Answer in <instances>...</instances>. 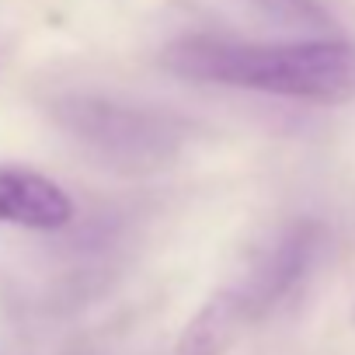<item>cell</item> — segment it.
I'll return each instance as SVG.
<instances>
[{
	"label": "cell",
	"instance_id": "obj_1",
	"mask_svg": "<svg viewBox=\"0 0 355 355\" xmlns=\"http://www.w3.org/2000/svg\"><path fill=\"white\" fill-rule=\"evenodd\" d=\"M171 73L306 105L355 101V46L345 39L244 42L230 35H182L164 49Z\"/></svg>",
	"mask_w": 355,
	"mask_h": 355
},
{
	"label": "cell",
	"instance_id": "obj_2",
	"mask_svg": "<svg viewBox=\"0 0 355 355\" xmlns=\"http://www.w3.org/2000/svg\"><path fill=\"white\" fill-rule=\"evenodd\" d=\"M320 241H324V230L317 223L296 220V223L282 227L279 234H272L254 251L241 282L230 286V293L241 303L248 324L265 317L272 306H279L306 279V272L313 268V261L320 254Z\"/></svg>",
	"mask_w": 355,
	"mask_h": 355
},
{
	"label": "cell",
	"instance_id": "obj_3",
	"mask_svg": "<svg viewBox=\"0 0 355 355\" xmlns=\"http://www.w3.org/2000/svg\"><path fill=\"white\" fill-rule=\"evenodd\" d=\"M73 220L70 196L46 174L0 167V223L25 230H63Z\"/></svg>",
	"mask_w": 355,
	"mask_h": 355
},
{
	"label": "cell",
	"instance_id": "obj_4",
	"mask_svg": "<svg viewBox=\"0 0 355 355\" xmlns=\"http://www.w3.org/2000/svg\"><path fill=\"white\" fill-rule=\"evenodd\" d=\"M77 125L73 132H80V139L94 143L105 157H157L164 146V129L153 125L146 115L115 108V105H77Z\"/></svg>",
	"mask_w": 355,
	"mask_h": 355
},
{
	"label": "cell",
	"instance_id": "obj_5",
	"mask_svg": "<svg viewBox=\"0 0 355 355\" xmlns=\"http://www.w3.org/2000/svg\"><path fill=\"white\" fill-rule=\"evenodd\" d=\"M248 317L241 310V303L234 300L230 289H220L192 320L189 327L182 331V338H178V348L174 355H223L234 338L244 331Z\"/></svg>",
	"mask_w": 355,
	"mask_h": 355
},
{
	"label": "cell",
	"instance_id": "obj_6",
	"mask_svg": "<svg viewBox=\"0 0 355 355\" xmlns=\"http://www.w3.org/2000/svg\"><path fill=\"white\" fill-rule=\"evenodd\" d=\"M261 4L272 15H279L286 21H296V25H324L327 21L324 8L317 4V0H261Z\"/></svg>",
	"mask_w": 355,
	"mask_h": 355
}]
</instances>
